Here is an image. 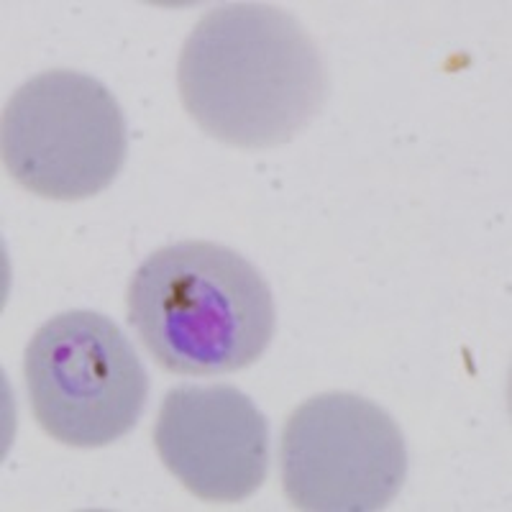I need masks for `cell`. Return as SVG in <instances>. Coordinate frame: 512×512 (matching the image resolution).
<instances>
[{"mask_svg": "<svg viewBox=\"0 0 512 512\" xmlns=\"http://www.w3.org/2000/svg\"><path fill=\"white\" fill-rule=\"evenodd\" d=\"M177 90L205 134L239 149L295 139L326 103L328 70L313 36L272 3H226L182 44Z\"/></svg>", "mask_w": 512, "mask_h": 512, "instance_id": "obj_1", "label": "cell"}, {"mask_svg": "<svg viewBox=\"0 0 512 512\" xmlns=\"http://www.w3.org/2000/svg\"><path fill=\"white\" fill-rule=\"evenodd\" d=\"M126 308L152 359L185 377L251 367L277 326L267 280L216 241H175L146 256L128 282Z\"/></svg>", "mask_w": 512, "mask_h": 512, "instance_id": "obj_2", "label": "cell"}, {"mask_svg": "<svg viewBox=\"0 0 512 512\" xmlns=\"http://www.w3.org/2000/svg\"><path fill=\"white\" fill-rule=\"evenodd\" d=\"M0 154L8 175L31 195L88 200L111 185L126 162V118L95 77L41 72L3 108Z\"/></svg>", "mask_w": 512, "mask_h": 512, "instance_id": "obj_3", "label": "cell"}, {"mask_svg": "<svg viewBox=\"0 0 512 512\" xmlns=\"http://www.w3.org/2000/svg\"><path fill=\"white\" fill-rule=\"evenodd\" d=\"M24 377L41 431L72 448H100L134 431L149 377L121 328L93 310L47 320L26 346Z\"/></svg>", "mask_w": 512, "mask_h": 512, "instance_id": "obj_4", "label": "cell"}, {"mask_svg": "<svg viewBox=\"0 0 512 512\" xmlns=\"http://www.w3.org/2000/svg\"><path fill=\"white\" fill-rule=\"evenodd\" d=\"M280 472L295 510L374 512L400 495L408 448L400 425L372 400L326 392L287 418Z\"/></svg>", "mask_w": 512, "mask_h": 512, "instance_id": "obj_5", "label": "cell"}, {"mask_svg": "<svg viewBox=\"0 0 512 512\" xmlns=\"http://www.w3.org/2000/svg\"><path fill=\"white\" fill-rule=\"evenodd\" d=\"M154 448L190 495L233 505L267 479L269 423L231 384H182L159 408Z\"/></svg>", "mask_w": 512, "mask_h": 512, "instance_id": "obj_6", "label": "cell"}]
</instances>
